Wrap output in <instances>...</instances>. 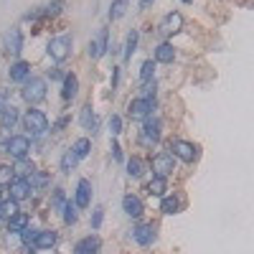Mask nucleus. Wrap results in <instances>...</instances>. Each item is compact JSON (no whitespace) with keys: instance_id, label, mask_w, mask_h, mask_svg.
I'll return each instance as SVG.
<instances>
[{"instance_id":"nucleus-1","label":"nucleus","mask_w":254,"mask_h":254,"mask_svg":"<svg viewBox=\"0 0 254 254\" xmlns=\"http://www.w3.org/2000/svg\"><path fill=\"white\" fill-rule=\"evenodd\" d=\"M23 99L28 104H38V102H44L46 99V81L44 79H38V76H31L23 81Z\"/></svg>"},{"instance_id":"nucleus-2","label":"nucleus","mask_w":254,"mask_h":254,"mask_svg":"<svg viewBox=\"0 0 254 254\" xmlns=\"http://www.w3.org/2000/svg\"><path fill=\"white\" fill-rule=\"evenodd\" d=\"M3 150H5L10 158H15V160H26V155H28V150H31V140H28L26 135H13L10 140L3 142Z\"/></svg>"},{"instance_id":"nucleus-3","label":"nucleus","mask_w":254,"mask_h":254,"mask_svg":"<svg viewBox=\"0 0 254 254\" xmlns=\"http://www.w3.org/2000/svg\"><path fill=\"white\" fill-rule=\"evenodd\" d=\"M23 127L31 135H44L49 130V117L41 110H28L26 117H23Z\"/></svg>"},{"instance_id":"nucleus-4","label":"nucleus","mask_w":254,"mask_h":254,"mask_svg":"<svg viewBox=\"0 0 254 254\" xmlns=\"http://www.w3.org/2000/svg\"><path fill=\"white\" fill-rule=\"evenodd\" d=\"M160 120H155V117H150L147 115L145 120H142V132H140V142L142 145H155L158 140H160Z\"/></svg>"},{"instance_id":"nucleus-5","label":"nucleus","mask_w":254,"mask_h":254,"mask_svg":"<svg viewBox=\"0 0 254 254\" xmlns=\"http://www.w3.org/2000/svg\"><path fill=\"white\" fill-rule=\"evenodd\" d=\"M49 56L54 61H66L69 51H71V38L69 36H61V38H51L49 41V46H46Z\"/></svg>"},{"instance_id":"nucleus-6","label":"nucleus","mask_w":254,"mask_h":254,"mask_svg":"<svg viewBox=\"0 0 254 254\" xmlns=\"http://www.w3.org/2000/svg\"><path fill=\"white\" fill-rule=\"evenodd\" d=\"M171 153L173 158H181L183 163H193L196 160V155H198V150L190 142H186V140H171Z\"/></svg>"},{"instance_id":"nucleus-7","label":"nucleus","mask_w":254,"mask_h":254,"mask_svg":"<svg viewBox=\"0 0 254 254\" xmlns=\"http://www.w3.org/2000/svg\"><path fill=\"white\" fill-rule=\"evenodd\" d=\"M153 110H155V102L142 99V97H137V99H132L130 104H127V115H130L132 120H145L147 115H153Z\"/></svg>"},{"instance_id":"nucleus-8","label":"nucleus","mask_w":254,"mask_h":254,"mask_svg":"<svg viewBox=\"0 0 254 254\" xmlns=\"http://www.w3.org/2000/svg\"><path fill=\"white\" fill-rule=\"evenodd\" d=\"M132 239L140 244V247H153L155 239H158V229L155 224H140L132 229Z\"/></svg>"},{"instance_id":"nucleus-9","label":"nucleus","mask_w":254,"mask_h":254,"mask_svg":"<svg viewBox=\"0 0 254 254\" xmlns=\"http://www.w3.org/2000/svg\"><path fill=\"white\" fill-rule=\"evenodd\" d=\"M173 168H176V158L171 153H158L153 158V173L165 178V176H171L173 173Z\"/></svg>"},{"instance_id":"nucleus-10","label":"nucleus","mask_w":254,"mask_h":254,"mask_svg":"<svg viewBox=\"0 0 254 254\" xmlns=\"http://www.w3.org/2000/svg\"><path fill=\"white\" fill-rule=\"evenodd\" d=\"M107 46H110V31L102 28V31L97 33V38L89 41V56H92V59L104 56V54H107Z\"/></svg>"},{"instance_id":"nucleus-11","label":"nucleus","mask_w":254,"mask_h":254,"mask_svg":"<svg viewBox=\"0 0 254 254\" xmlns=\"http://www.w3.org/2000/svg\"><path fill=\"white\" fill-rule=\"evenodd\" d=\"M8 188H10V198L13 201H26V198H31V193H33V190H31V186L26 183V178H13L10 183H8Z\"/></svg>"},{"instance_id":"nucleus-12","label":"nucleus","mask_w":254,"mask_h":254,"mask_svg":"<svg viewBox=\"0 0 254 254\" xmlns=\"http://www.w3.org/2000/svg\"><path fill=\"white\" fill-rule=\"evenodd\" d=\"M3 46H5V51L13 54V56L20 54V49H23V36H20V28H10V31H5V36H3Z\"/></svg>"},{"instance_id":"nucleus-13","label":"nucleus","mask_w":254,"mask_h":254,"mask_svg":"<svg viewBox=\"0 0 254 254\" xmlns=\"http://www.w3.org/2000/svg\"><path fill=\"white\" fill-rule=\"evenodd\" d=\"M74 252L76 254H99L102 252V239L97 234H89V237H84V239L76 242Z\"/></svg>"},{"instance_id":"nucleus-14","label":"nucleus","mask_w":254,"mask_h":254,"mask_svg":"<svg viewBox=\"0 0 254 254\" xmlns=\"http://www.w3.org/2000/svg\"><path fill=\"white\" fill-rule=\"evenodd\" d=\"M183 28V15L181 13H168L165 18H163V23H160V33L163 36H173V33H178Z\"/></svg>"},{"instance_id":"nucleus-15","label":"nucleus","mask_w":254,"mask_h":254,"mask_svg":"<svg viewBox=\"0 0 254 254\" xmlns=\"http://www.w3.org/2000/svg\"><path fill=\"white\" fill-rule=\"evenodd\" d=\"M74 203H76V208H87L89 203H92V183L89 181H79L76 183V196H74Z\"/></svg>"},{"instance_id":"nucleus-16","label":"nucleus","mask_w":254,"mask_h":254,"mask_svg":"<svg viewBox=\"0 0 254 254\" xmlns=\"http://www.w3.org/2000/svg\"><path fill=\"white\" fill-rule=\"evenodd\" d=\"M122 208H125V214L127 216H132V219H140L142 216V201L137 198V196H132V193H127L125 198H122Z\"/></svg>"},{"instance_id":"nucleus-17","label":"nucleus","mask_w":254,"mask_h":254,"mask_svg":"<svg viewBox=\"0 0 254 254\" xmlns=\"http://www.w3.org/2000/svg\"><path fill=\"white\" fill-rule=\"evenodd\" d=\"M56 231L54 229H44V231H38L36 239H33V249H54L56 244Z\"/></svg>"},{"instance_id":"nucleus-18","label":"nucleus","mask_w":254,"mask_h":254,"mask_svg":"<svg viewBox=\"0 0 254 254\" xmlns=\"http://www.w3.org/2000/svg\"><path fill=\"white\" fill-rule=\"evenodd\" d=\"M8 76H10V81H26L31 76V64L28 61H15L8 69Z\"/></svg>"},{"instance_id":"nucleus-19","label":"nucleus","mask_w":254,"mask_h":254,"mask_svg":"<svg viewBox=\"0 0 254 254\" xmlns=\"http://www.w3.org/2000/svg\"><path fill=\"white\" fill-rule=\"evenodd\" d=\"M76 92H79V79H76V74H66V76H64V87H61V97H64V102L74 99Z\"/></svg>"},{"instance_id":"nucleus-20","label":"nucleus","mask_w":254,"mask_h":254,"mask_svg":"<svg viewBox=\"0 0 254 254\" xmlns=\"http://www.w3.org/2000/svg\"><path fill=\"white\" fill-rule=\"evenodd\" d=\"M26 183L31 186V190H41V188L49 186V176L44 171H36V168H33L31 173H26Z\"/></svg>"},{"instance_id":"nucleus-21","label":"nucleus","mask_w":254,"mask_h":254,"mask_svg":"<svg viewBox=\"0 0 254 254\" xmlns=\"http://www.w3.org/2000/svg\"><path fill=\"white\" fill-rule=\"evenodd\" d=\"M173 59H176V49L168 44V41H163V44L155 49V61L158 64H173Z\"/></svg>"},{"instance_id":"nucleus-22","label":"nucleus","mask_w":254,"mask_h":254,"mask_svg":"<svg viewBox=\"0 0 254 254\" xmlns=\"http://www.w3.org/2000/svg\"><path fill=\"white\" fill-rule=\"evenodd\" d=\"M81 127H84V130H87V132H97V127H99V120H97V115L92 112V107H84L81 110Z\"/></svg>"},{"instance_id":"nucleus-23","label":"nucleus","mask_w":254,"mask_h":254,"mask_svg":"<svg viewBox=\"0 0 254 254\" xmlns=\"http://www.w3.org/2000/svg\"><path fill=\"white\" fill-rule=\"evenodd\" d=\"M18 214V201L13 198H0V219H13Z\"/></svg>"},{"instance_id":"nucleus-24","label":"nucleus","mask_w":254,"mask_h":254,"mask_svg":"<svg viewBox=\"0 0 254 254\" xmlns=\"http://www.w3.org/2000/svg\"><path fill=\"white\" fill-rule=\"evenodd\" d=\"M26 226H28V216L26 214H15L13 219H8V231L10 234H20Z\"/></svg>"},{"instance_id":"nucleus-25","label":"nucleus","mask_w":254,"mask_h":254,"mask_svg":"<svg viewBox=\"0 0 254 254\" xmlns=\"http://www.w3.org/2000/svg\"><path fill=\"white\" fill-rule=\"evenodd\" d=\"M61 216H64V224H66V226H74V224H76V219H79V214H76V203H71V201L64 203Z\"/></svg>"},{"instance_id":"nucleus-26","label":"nucleus","mask_w":254,"mask_h":254,"mask_svg":"<svg viewBox=\"0 0 254 254\" xmlns=\"http://www.w3.org/2000/svg\"><path fill=\"white\" fill-rule=\"evenodd\" d=\"M18 122V110L15 107H3V112H0V127H13Z\"/></svg>"},{"instance_id":"nucleus-27","label":"nucleus","mask_w":254,"mask_h":254,"mask_svg":"<svg viewBox=\"0 0 254 254\" xmlns=\"http://www.w3.org/2000/svg\"><path fill=\"white\" fill-rule=\"evenodd\" d=\"M165 188H168V181L155 176L150 183H147V193H150V196H165Z\"/></svg>"},{"instance_id":"nucleus-28","label":"nucleus","mask_w":254,"mask_h":254,"mask_svg":"<svg viewBox=\"0 0 254 254\" xmlns=\"http://www.w3.org/2000/svg\"><path fill=\"white\" fill-rule=\"evenodd\" d=\"M89 147H92V142H89L87 137H79V140H74V145H71V153H74L76 158H87V155H89Z\"/></svg>"},{"instance_id":"nucleus-29","label":"nucleus","mask_w":254,"mask_h":254,"mask_svg":"<svg viewBox=\"0 0 254 254\" xmlns=\"http://www.w3.org/2000/svg\"><path fill=\"white\" fill-rule=\"evenodd\" d=\"M160 211H163V214H178V211H181V198H178V196H168V198H163Z\"/></svg>"},{"instance_id":"nucleus-30","label":"nucleus","mask_w":254,"mask_h":254,"mask_svg":"<svg viewBox=\"0 0 254 254\" xmlns=\"http://www.w3.org/2000/svg\"><path fill=\"white\" fill-rule=\"evenodd\" d=\"M127 3L130 0H112V5H110V20H117L127 13Z\"/></svg>"},{"instance_id":"nucleus-31","label":"nucleus","mask_w":254,"mask_h":254,"mask_svg":"<svg viewBox=\"0 0 254 254\" xmlns=\"http://www.w3.org/2000/svg\"><path fill=\"white\" fill-rule=\"evenodd\" d=\"M153 76H155V61L147 59V61H142V66H140V81H150Z\"/></svg>"},{"instance_id":"nucleus-32","label":"nucleus","mask_w":254,"mask_h":254,"mask_svg":"<svg viewBox=\"0 0 254 254\" xmlns=\"http://www.w3.org/2000/svg\"><path fill=\"white\" fill-rule=\"evenodd\" d=\"M76 160H79V158H76L71 150L64 153V155H61V171H64V173H71L74 168H76Z\"/></svg>"},{"instance_id":"nucleus-33","label":"nucleus","mask_w":254,"mask_h":254,"mask_svg":"<svg viewBox=\"0 0 254 254\" xmlns=\"http://www.w3.org/2000/svg\"><path fill=\"white\" fill-rule=\"evenodd\" d=\"M142 171H145V165H142L140 158H130V160H127V173H130L132 178H140Z\"/></svg>"},{"instance_id":"nucleus-34","label":"nucleus","mask_w":254,"mask_h":254,"mask_svg":"<svg viewBox=\"0 0 254 254\" xmlns=\"http://www.w3.org/2000/svg\"><path fill=\"white\" fill-rule=\"evenodd\" d=\"M137 31H130L127 33V46H125V59H130L132 54H135V49H137Z\"/></svg>"},{"instance_id":"nucleus-35","label":"nucleus","mask_w":254,"mask_h":254,"mask_svg":"<svg viewBox=\"0 0 254 254\" xmlns=\"http://www.w3.org/2000/svg\"><path fill=\"white\" fill-rule=\"evenodd\" d=\"M64 203H66V196H64V190H61V188H56L54 193H51V208H54V211H59V214H61Z\"/></svg>"},{"instance_id":"nucleus-36","label":"nucleus","mask_w":254,"mask_h":254,"mask_svg":"<svg viewBox=\"0 0 254 254\" xmlns=\"http://www.w3.org/2000/svg\"><path fill=\"white\" fill-rule=\"evenodd\" d=\"M155 92H158V84H155V79H150V81H142V99H153V97H155Z\"/></svg>"},{"instance_id":"nucleus-37","label":"nucleus","mask_w":254,"mask_h":254,"mask_svg":"<svg viewBox=\"0 0 254 254\" xmlns=\"http://www.w3.org/2000/svg\"><path fill=\"white\" fill-rule=\"evenodd\" d=\"M10 181H13V168H8V165H0V188L8 186Z\"/></svg>"},{"instance_id":"nucleus-38","label":"nucleus","mask_w":254,"mask_h":254,"mask_svg":"<svg viewBox=\"0 0 254 254\" xmlns=\"http://www.w3.org/2000/svg\"><path fill=\"white\" fill-rule=\"evenodd\" d=\"M110 132H112V135H120V132H122V120H120L117 115L110 117Z\"/></svg>"},{"instance_id":"nucleus-39","label":"nucleus","mask_w":254,"mask_h":254,"mask_svg":"<svg viewBox=\"0 0 254 254\" xmlns=\"http://www.w3.org/2000/svg\"><path fill=\"white\" fill-rule=\"evenodd\" d=\"M36 234H38V231H36V229H31V226H26L23 231H20V237H23V242H26V244H33Z\"/></svg>"},{"instance_id":"nucleus-40","label":"nucleus","mask_w":254,"mask_h":254,"mask_svg":"<svg viewBox=\"0 0 254 254\" xmlns=\"http://www.w3.org/2000/svg\"><path fill=\"white\" fill-rule=\"evenodd\" d=\"M102 219H104V208H94V214H92V229H99L102 226Z\"/></svg>"},{"instance_id":"nucleus-41","label":"nucleus","mask_w":254,"mask_h":254,"mask_svg":"<svg viewBox=\"0 0 254 254\" xmlns=\"http://www.w3.org/2000/svg\"><path fill=\"white\" fill-rule=\"evenodd\" d=\"M112 158H115V160H122V150H120L117 142H112Z\"/></svg>"},{"instance_id":"nucleus-42","label":"nucleus","mask_w":254,"mask_h":254,"mask_svg":"<svg viewBox=\"0 0 254 254\" xmlns=\"http://www.w3.org/2000/svg\"><path fill=\"white\" fill-rule=\"evenodd\" d=\"M117 84H120V66H115L112 71V89H117Z\"/></svg>"},{"instance_id":"nucleus-43","label":"nucleus","mask_w":254,"mask_h":254,"mask_svg":"<svg viewBox=\"0 0 254 254\" xmlns=\"http://www.w3.org/2000/svg\"><path fill=\"white\" fill-rule=\"evenodd\" d=\"M20 254H36V249H33V244H26V247H23V252H20Z\"/></svg>"},{"instance_id":"nucleus-44","label":"nucleus","mask_w":254,"mask_h":254,"mask_svg":"<svg viewBox=\"0 0 254 254\" xmlns=\"http://www.w3.org/2000/svg\"><path fill=\"white\" fill-rule=\"evenodd\" d=\"M66 122H69V120H66V117H61V120H59V122H56V130H61V127H64V125H66Z\"/></svg>"},{"instance_id":"nucleus-45","label":"nucleus","mask_w":254,"mask_h":254,"mask_svg":"<svg viewBox=\"0 0 254 254\" xmlns=\"http://www.w3.org/2000/svg\"><path fill=\"white\" fill-rule=\"evenodd\" d=\"M150 3H153V0H140V8H147Z\"/></svg>"},{"instance_id":"nucleus-46","label":"nucleus","mask_w":254,"mask_h":254,"mask_svg":"<svg viewBox=\"0 0 254 254\" xmlns=\"http://www.w3.org/2000/svg\"><path fill=\"white\" fill-rule=\"evenodd\" d=\"M181 3H193V0H181Z\"/></svg>"}]
</instances>
